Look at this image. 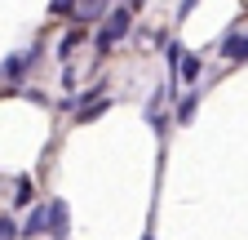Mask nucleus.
Instances as JSON below:
<instances>
[{"label": "nucleus", "mask_w": 248, "mask_h": 240, "mask_svg": "<svg viewBox=\"0 0 248 240\" xmlns=\"http://www.w3.org/2000/svg\"><path fill=\"white\" fill-rule=\"evenodd\" d=\"M129 22H133V9H129V5H120V9H111V14H107V27L98 32V45L107 49V45L124 40V36H129Z\"/></svg>", "instance_id": "obj_1"}, {"label": "nucleus", "mask_w": 248, "mask_h": 240, "mask_svg": "<svg viewBox=\"0 0 248 240\" xmlns=\"http://www.w3.org/2000/svg\"><path fill=\"white\" fill-rule=\"evenodd\" d=\"M49 236L67 240V205H62V200H49Z\"/></svg>", "instance_id": "obj_2"}, {"label": "nucleus", "mask_w": 248, "mask_h": 240, "mask_svg": "<svg viewBox=\"0 0 248 240\" xmlns=\"http://www.w3.org/2000/svg\"><path fill=\"white\" fill-rule=\"evenodd\" d=\"M45 227H49V205H36V209H31V218H27V227H22V236L36 240Z\"/></svg>", "instance_id": "obj_3"}, {"label": "nucleus", "mask_w": 248, "mask_h": 240, "mask_svg": "<svg viewBox=\"0 0 248 240\" xmlns=\"http://www.w3.org/2000/svg\"><path fill=\"white\" fill-rule=\"evenodd\" d=\"M31 58H36V49H27V53H14L9 63H5V80H18V76H27Z\"/></svg>", "instance_id": "obj_4"}, {"label": "nucleus", "mask_w": 248, "mask_h": 240, "mask_svg": "<svg viewBox=\"0 0 248 240\" xmlns=\"http://www.w3.org/2000/svg\"><path fill=\"white\" fill-rule=\"evenodd\" d=\"M222 53L231 58V63H244V58H248V36H226Z\"/></svg>", "instance_id": "obj_5"}, {"label": "nucleus", "mask_w": 248, "mask_h": 240, "mask_svg": "<svg viewBox=\"0 0 248 240\" xmlns=\"http://www.w3.org/2000/svg\"><path fill=\"white\" fill-rule=\"evenodd\" d=\"M102 9H107V0H84V5H80L76 14H80V18H98Z\"/></svg>", "instance_id": "obj_6"}, {"label": "nucleus", "mask_w": 248, "mask_h": 240, "mask_svg": "<svg viewBox=\"0 0 248 240\" xmlns=\"http://www.w3.org/2000/svg\"><path fill=\"white\" fill-rule=\"evenodd\" d=\"M177 71H182L186 80H195V76H200V58H191V53H186V58H182V67H177Z\"/></svg>", "instance_id": "obj_7"}, {"label": "nucleus", "mask_w": 248, "mask_h": 240, "mask_svg": "<svg viewBox=\"0 0 248 240\" xmlns=\"http://www.w3.org/2000/svg\"><path fill=\"white\" fill-rule=\"evenodd\" d=\"M191 116H195V94H186L182 107H177V120H191Z\"/></svg>", "instance_id": "obj_8"}, {"label": "nucleus", "mask_w": 248, "mask_h": 240, "mask_svg": "<svg viewBox=\"0 0 248 240\" xmlns=\"http://www.w3.org/2000/svg\"><path fill=\"white\" fill-rule=\"evenodd\" d=\"M14 236H18V227H14L9 218H0V240H14Z\"/></svg>", "instance_id": "obj_9"}, {"label": "nucleus", "mask_w": 248, "mask_h": 240, "mask_svg": "<svg viewBox=\"0 0 248 240\" xmlns=\"http://www.w3.org/2000/svg\"><path fill=\"white\" fill-rule=\"evenodd\" d=\"M67 5H76V0H49V9H53V14H62Z\"/></svg>", "instance_id": "obj_10"}, {"label": "nucleus", "mask_w": 248, "mask_h": 240, "mask_svg": "<svg viewBox=\"0 0 248 240\" xmlns=\"http://www.w3.org/2000/svg\"><path fill=\"white\" fill-rule=\"evenodd\" d=\"M195 5H200V0H182V9H177V14H182V18H186V14H191V9H195Z\"/></svg>", "instance_id": "obj_11"}]
</instances>
